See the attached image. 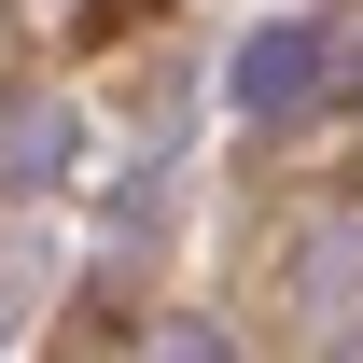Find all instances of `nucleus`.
<instances>
[{"label": "nucleus", "instance_id": "nucleus-1", "mask_svg": "<svg viewBox=\"0 0 363 363\" xmlns=\"http://www.w3.org/2000/svg\"><path fill=\"white\" fill-rule=\"evenodd\" d=\"M308 84H321V28H266L238 56V112H294Z\"/></svg>", "mask_w": 363, "mask_h": 363}, {"label": "nucleus", "instance_id": "nucleus-2", "mask_svg": "<svg viewBox=\"0 0 363 363\" xmlns=\"http://www.w3.org/2000/svg\"><path fill=\"white\" fill-rule=\"evenodd\" d=\"M56 154H70V126H56V112H28V126H14V182H56Z\"/></svg>", "mask_w": 363, "mask_h": 363}]
</instances>
